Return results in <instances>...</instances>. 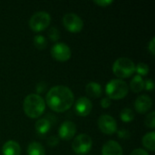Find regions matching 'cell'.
Instances as JSON below:
<instances>
[{"label": "cell", "mask_w": 155, "mask_h": 155, "mask_svg": "<svg viewBox=\"0 0 155 155\" xmlns=\"http://www.w3.org/2000/svg\"><path fill=\"white\" fill-rule=\"evenodd\" d=\"M143 145L145 149L150 152H154L155 150V133L151 132L146 134L143 137Z\"/></svg>", "instance_id": "obj_17"}, {"label": "cell", "mask_w": 155, "mask_h": 155, "mask_svg": "<svg viewBox=\"0 0 155 155\" xmlns=\"http://www.w3.org/2000/svg\"><path fill=\"white\" fill-rule=\"evenodd\" d=\"M135 72L140 76H144L149 73V66L144 63H139L135 65Z\"/></svg>", "instance_id": "obj_22"}, {"label": "cell", "mask_w": 155, "mask_h": 155, "mask_svg": "<svg viewBox=\"0 0 155 155\" xmlns=\"http://www.w3.org/2000/svg\"><path fill=\"white\" fill-rule=\"evenodd\" d=\"M51 126H52V124L45 118L39 119L35 123V125L36 133L41 136H45V134H47L51 129Z\"/></svg>", "instance_id": "obj_16"}, {"label": "cell", "mask_w": 155, "mask_h": 155, "mask_svg": "<svg viewBox=\"0 0 155 155\" xmlns=\"http://www.w3.org/2000/svg\"><path fill=\"white\" fill-rule=\"evenodd\" d=\"M63 24L65 29L71 33H79L83 30L84 22L79 15L74 13H68L63 17Z\"/></svg>", "instance_id": "obj_7"}, {"label": "cell", "mask_w": 155, "mask_h": 155, "mask_svg": "<svg viewBox=\"0 0 155 155\" xmlns=\"http://www.w3.org/2000/svg\"><path fill=\"white\" fill-rule=\"evenodd\" d=\"M74 102L73 92L64 85L52 87L46 94V104L48 107L56 113H64L69 110Z\"/></svg>", "instance_id": "obj_1"}, {"label": "cell", "mask_w": 155, "mask_h": 155, "mask_svg": "<svg viewBox=\"0 0 155 155\" xmlns=\"http://www.w3.org/2000/svg\"><path fill=\"white\" fill-rule=\"evenodd\" d=\"M129 87L124 80L113 79L105 86V94L111 100H120L128 94Z\"/></svg>", "instance_id": "obj_3"}, {"label": "cell", "mask_w": 155, "mask_h": 155, "mask_svg": "<svg viewBox=\"0 0 155 155\" xmlns=\"http://www.w3.org/2000/svg\"><path fill=\"white\" fill-rule=\"evenodd\" d=\"M111 104H112V102H111V100H110L108 97H105V98L102 99V101H101V106H102L104 109L109 108V107L111 106Z\"/></svg>", "instance_id": "obj_29"}, {"label": "cell", "mask_w": 155, "mask_h": 155, "mask_svg": "<svg viewBox=\"0 0 155 155\" xmlns=\"http://www.w3.org/2000/svg\"><path fill=\"white\" fill-rule=\"evenodd\" d=\"M48 37L50 38V40L52 42H57L59 40L60 35H59V31L56 27H51L48 31Z\"/></svg>", "instance_id": "obj_24"}, {"label": "cell", "mask_w": 155, "mask_h": 155, "mask_svg": "<svg viewBox=\"0 0 155 155\" xmlns=\"http://www.w3.org/2000/svg\"><path fill=\"white\" fill-rule=\"evenodd\" d=\"M154 88V84L152 79H147L144 82V89L147 91H153Z\"/></svg>", "instance_id": "obj_28"}, {"label": "cell", "mask_w": 155, "mask_h": 155, "mask_svg": "<svg viewBox=\"0 0 155 155\" xmlns=\"http://www.w3.org/2000/svg\"><path fill=\"white\" fill-rule=\"evenodd\" d=\"M94 3L95 5L101 6V7H107L110 5H112L114 3V1H112V0H101V1H94Z\"/></svg>", "instance_id": "obj_27"}, {"label": "cell", "mask_w": 155, "mask_h": 155, "mask_svg": "<svg viewBox=\"0 0 155 155\" xmlns=\"http://www.w3.org/2000/svg\"><path fill=\"white\" fill-rule=\"evenodd\" d=\"M93 109V104L87 97H81L75 102L74 110L77 115L85 117L90 114Z\"/></svg>", "instance_id": "obj_11"}, {"label": "cell", "mask_w": 155, "mask_h": 155, "mask_svg": "<svg viewBox=\"0 0 155 155\" xmlns=\"http://www.w3.org/2000/svg\"><path fill=\"white\" fill-rule=\"evenodd\" d=\"M113 72L119 79H125L135 72V64L127 57L118 58L113 64Z\"/></svg>", "instance_id": "obj_4"}, {"label": "cell", "mask_w": 155, "mask_h": 155, "mask_svg": "<svg viewBox=\"0 0 155 155\" xmlns=\"http://www.w3.org/2000/svg\"><path fill=\"white\" fill-rule=\"evenodd\" d=\"M145 126L150 128V129H153L155 127V113L154 112H151L150 114H148V115L145 118L144 121Z\"/></svg>", "instance_id": "obj_23"}, {"label": "cell", "mask_w": 155, "mask_h": 155, "mask_svg": "<svg viewBox=\"0 0 155 155\" xmlns=\"http://www.w3.org/2000/svg\"><path fill=\"white\" fill-rule=\"evenodd\" d=\"M130 155H149V153L143 149H136L133 151Z\"/></svg>", "instance_id": "obj_32"}, {"label": "cell", "mask_w": 155, "mask_h": 155, "mask_svg": "<svg viewBox=\"0 0 155 155\" xmlns=\"http://www.w3.org/2000/svg\"><path fill=\"white\" fill-rule=\"evenodd\" d=\"M85 92L90 97L99 98L103 94V88L100 84L95 83V82H91L87 84L85 87Z\"/></svg>", "instance_id": "obj_15"}, {"label": "cell", "mask_w": 155, "mask_h": 155, "mask_svg": "<svg viewBox=\"0 0 155 155\" xmlns=\"http://www.w3.org/2000/svg\"><path fill=\"white\" fill-rule=\"evenodd\" d=\"M98 127L100 131L107 135L114 134L117 132V124L114 117L109 114H103L98 119Z\"/></svg>", "instance_id": "obj_9"}, {"label": "cell", "mask_w": 155, "mask_h": 155, "mask_svg": "<svg viewBox=\"0 0 155 155\" xmlns=\"http://www.w3.org/2000/svg\"><path fill=\"white\" fill-rule=\"evenodd\" d=\"M117 136L118 138L120 139H123V140H128L130 139L131 137V134L128 130H125V129H121V130H117Z\"/></svg>", "instance_id": "obj_25"}, {"label": "cell", "mask_w": 155, "mask_h": 155, "mask_svg": "<svg viewBox=\"0 0 155 155\" xmlns=\"http://www.w3.org/2000/svg\"><path fill=\"white\" fill-rule=\"evenodd\" d=\"M21 147L18 143L15 141H7L2 147L3 155H20Z\"/></svg>", "instance_id": "obj_14"}, {"label": "cell", "mask_w": 155, "mask_h": 155, "mask_svg": "<svg viewBox=\"0 0 155 155\" xmlns=\"http://www.w3.org/2000/svg\"><path fill=\"white\" fill-rule=\"evenodd\" d=\"M76 134V126L71 121L64 122L58 130V138L64 141H69L74 137Z\"/></svg>", "instance_id": "obj_10"}, {"label": "cell", "mask_w": 155, "mask_h": 155, "mask_svg": "<svg viewBox=\"0 0 155 155\" xmlns=\"http://www.w3.org/2000/svg\"><path fill=\"white\" fill-rule=\"evenodd\" d=\"M27 155H45V151L40 143L32 142L27 147Z\"/></svg>", "instance_id": "obj_18"}, {"label": "cell", "mask_w": 155, "mask_h": 155, "mask_svg": "<svg viewBox=\"0 0 155 155\" xmlns=\"http://www.w3.org/2000/svg\"><path fill=\"white\" fill-rule=\"evenodd\" d=\"M153 106V101L148 95H140L136 98L134 102V108L139 114L147 113Z\"/></svg>", "instance_id": "obj_12"}, {"label": "cell", "mask_w": 155, "mask_h": 155, "mask_svg": "<svg viewBox=\"0 0 155 155\" xmlns=\"http://www.w3.org/2000/svg\"><path fill=\"white\" fill-rule=\"evenodd\" d=\"M34 45L38 50H44L47 46V41L42 35H37L34 37Z\"/></svg>", "instance_id": "obj_21"}, {"label": "cell", "mask_w": 155, "mask_h": 155, "mask_svg": "<svg viewBox=\"0 0 155 155\" xmlns=\"http://www.w3.org/2000/svg\"><path fill=\"white\" fill-rule=\"evenodd\" d=\"M120 118L124 123H131L134 119V114L132 109L124 108L120 113Z\"/></svg>", "instance_id": "obj_20"}, {"label": "cell", "mask_w": 155, "mask_h": 155, "mask_svg": "<svg viewBox=\"0 0 155 155\" xmlns=\"http://www.w3.org/2000/svg\"><path fill=\"white\" fill-rule=\"evenodd\" d=\"M123 148L115 141H108L102 148V155H123Z\"/></svg>", "instance_id": "obj_13"}, {"label": "cell", "mask_w": 155, "mask_h": 155, "mask_svg": "<svg viewBox=\"0 0 155 155\" xmlns=\"http://www.w3.org/2000/svg\"><path fill=\"white\" fill-rule=\"evenodd\" d=\"M130 87L133 92L134 93H140L144 89V81L140 75H135L133 80L131 81Z\"/></svg>", "instance_id": "obj_19"}, {"label": "cell", "mask_w": 155, "mask_h": 155, "mask_svg": "<svg viewBox=\"0 0 155 155\" xmlns=\"http://www.w3.org/2000/svg\"><path fill=\"white\" fill-rule=\"evenodd\" d=\"M148 49H149L150 53H151L153 55H154L155 54V38L154 37H153V38L151 40V42L149 43Z\"/></svg>", "instance_id": "obj_31"}, {"label": "cell", "mask_w": 155, "mask_h": 155, "mask_svg": "<svg viewBox=\"0 0 155 155\" xmlns=\"http://www.w3.org/2000/svg\"><path fill=\"white\" fill-rule=\"evenodd\" d=\"M45 89H46V84H45V83H43V82L39 83V84L36 85V92H37V94L44 93V92L45 91Z\"/></svg>", "instance_id": "obj_30"}, {"label": "cell", "mask_w": 155, "mask_h": 155, "mask_svg": "<svg viewBox=\"0 0 155 155\" xmlns=\"http://www.w3.org/2000/svg\"><path fill=\"white\" fill-rule=\"evenodd\" d=\"M92 146H93L92 138L85 134L77 135L74 138L72 144L73 151L79 155L87 154L91 151Z\"/></svg>", "instance_id": "obj_6"}, {"label": "cell", "mask_w": 155, "mask_h": 155, "mask_svg": "<svg viewBox=\"0 0 155 155\" xmlns=\"http://www.w3.org/2000/svg\"><path fill=\"white\" fill-rule=\"evenodd\" d=\"M51 55L58 62H66L71 58L72 52L64 43H55L51 48Z\"/></svg>", "instance_id": "obj_8"}, {"label": "cell", "mask_w": 155, "mask_h": 155, "mask_svg": "<svg viewBox=\"0 0 155 155\" xmlns=\"http://www.w3.org/2000/svg\"><path fill=\"white\" fill-rule=\"evenodd\" d=\"M51 22V16L47 12L40 11L35 13L30 20H29V26L32 31L34 32H41L44 31L45 28L48 27Z\"/></svg>", "instance_id": "obj_5"}, {"label": "cell", "mask_w": 155, "mask_h": 155, "mask_svg": "<svg viewBox=\"0 0 155 155\" xmlns=\"http://www.w3.org/2000/svg\"><path fill=\"white\" fill-rule=\"evenodd\" d=\"M45 119H47L51 124H56V122H57V119H56L55 116L53 115V114H47V117H46Z\"/></svg>", "instance_id": "obj_33"}, {"label": "cell", "mask_w": 155, "mask_h": 155, "mask_svg": "<svg viewBox=\"0 0 155 155\" xmlns=\"http://www.w3.org/2000/svg\"><path fill=\"white\" fill-rule=\"evenodd\" d=\"M23 109L26 116L36 119L45 113V102L39 94H30L24 100Z\"/></svg>", "instance_id": "obj_2"}, {"label": "cell", "mask_w": 155, "mask_h": 155, "mask_svg": "<svg viewBox=\"0 0 155 155\" xmlns=\"http://www.w3.org/2000/svg\"><path fill=\"white\" fill-rule=\"evenodd\" d=\"M59 143V138L57 136H51L47 139V144L49 147H55Z\"/></svg>", "instance_id": "obj_26"}]
</instances>
